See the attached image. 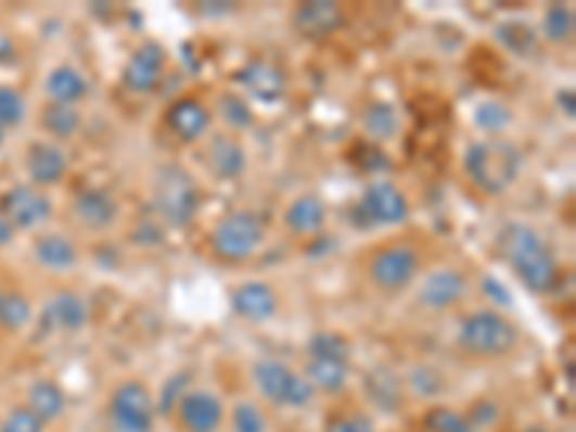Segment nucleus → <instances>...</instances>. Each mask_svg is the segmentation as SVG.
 <instances>
[{
  "label": "nucleus",
  "instance_id": "412c9836",
  "mask_svg": "<svg viewBox=\"0 0 576 432\" xmlns=\"http://www.w3.org/2000/svg\"><path fill=\"white\" fill-rule=\"evenodd\" d=\"M283 223L294 237H303V240H306V237H320V233L327 231L329 223L327 202L320 200L318 193H300V196H294V200L289 202Z\"/></svg>",
  "mask_w": 576,
  "mask_h": 432
},
{
  "label": "nucleus",
  "instance_id": "1a4fd4ad",
  "mask_svg": "<svg viewBox=\"0 0 576 432\" xmlns=\"http://www.w3.org/2000/svg\"><path fill=\"white\" fill-rule=\"evenodd\" d=\"M110 421L118 432H153L156 398L139 378L121 381L110 395Z\"/></svg>",
  "mask_w": 576,
  "mask_h": 432
},
{
  "label": "nucleus",
  "instance_id": "6e6552de",
  "mask_svg": "<svg viewBox=\"0 0 576 432\" xmlns=\"http://www.w3.org/2000/svg\"><path fill=\"white\" fill-rule=\"evenodd\" d=\"M410 196L389 179H375L360 193L355 205V219L363 228H395L410 219Z\"/></svg>",
  "mask_w": 576,
  "mask_h": 432
},
{
  "label": "nucleus",
  "instance_id": "ddd939ff",
  "mask_svg": "<svg viewBox=\"0 0 576 432\" xmlns=\"http://www.w3.org/2000/svg\"><path fill=\"white\" fill-rule=\"evenodd\" d=\"M202 167L208 170L214 179L219 182H234L240 176L248 170V150L245 144L236 139L234 134L228 130H219V134H210L205 142H202Z\"/></svg>",
  "mask_w": 576,
  "mask_h": 432
},
{
  "label": "nucleus",
  "instance_id": "393cba45",
  "mask_svg": "<svg viewBox=\"0 0 576 432\" xmlns=\"http://www.w3.org/2000/svg\"><path fill=\"white\" fill-rule=\"evenodd\" d=\"M26 409H33L43 424H55L64 416V409H67V395H64L59 383L50 381V378H41L26 392Z\"/></svg>",
  "mask_w": 576,
  "mask_h": 432
},
{
  "label": "nucleus",
  "instance_id": "c85d7f7f",
  "mask_svg": "<svg viewBox=\"0 0 576 432\" xmlns=\"http://www.w3.org/2000/svg\"><path fill=\"white\" fill-rule=\"evenodd\" d=\"M81 113L78 107H64V104H47L41 110L43 130L55 139V142H67L81 130Z\"/></svg>",
  "mask_w": 576,
  "mask_h": 432
},
{
  "label": "nucleus",
  "instance_id": "58836bf2",
  "mask_svg": "<svg viewBox=\"0 0 576 432\" xmlns=\"http://www.w3.org/2000/svg\"><path fill=\"white\" fill-rule=\"evenodd\" d=\"M15 233H17V231H15V225L9 223L7 216L0 214V249H7L9 242L15 240Z\"/></svg>",
  "mask_w": 576,
  "mask_h": 432
},
{
  "label": "nucleus",
  "instance_id": "f03ea898",
  "mask_svg": "<svg viewBox=\"0 0 576 432\" xmlns=\"http://www.w3.org/2000/svg\"><path fill=\"white\" fill-rule=\"evenodd\" d=\"M461 165H464L470 185L478 193L496 200L519 182V176L525 170V153L508 139H478L464 150Z\"/></svg>",
  "mask_w": 576,
  "mask_h": 432
},
{
  "label": "nucleus",
  "instance_id": "b1692460",
  "mask_svg": "<svg viewBox=\"0 0 576 432\" xmlns=\"http://www.w3.org/2000/svg\"><path fill=\"white\" fill-rule=\"evenodd\" d=\"M35 259L41 263L43 268H50L55 275H64L69 268L78 266V245L69 240L67 233H41L33 245Z\"/></svg>",
  "mask_w": 576,
  "mask_h": 432
},
{
  "label": "nucleus",
  "instance_id": "cd10ccee",
  "mask_svg": "<svg viewBox=\"0 0 576 432\" xmlns=\"http://www.w3.org/2000/svg\"><path fill=\"white\" fill-rule=\"evenodd\" d=\"M496 41H499L504 50L513 52V55L527 59V55H534L536 47H539V33H536V26L525 24V21H504V24H499V29H496Z\"/></svg>",
  "mask_w": 576,
  "mask_h": 432
},
{
  "label": "nucleus",
  "instance_id": "c756f323",
  "mask_svg": "<svg viewBox=\"0 0 576 432\" xmlns=\"http://www.w3.org/2000/svg\"><path fill=\"white\" fill-rule=\"evenodd\" d=\"M217 116L222 118V125L228 127V134H234L236 130H248L254 125V110H251V101L240 92H226V96H219L217 104Z\"/></svg>",
  "mask_w": 576,
  "mask_h": 432
},
{
  "label": "nucleus",
  "instance_id": "4468645a",
  "mask_svg": "<svg viewBox=\"0 0 576 432\" xmlns=\"http://www.w3.org/2000/svg\"><path fill=\"white\" fill-rule=\"evenodd\" d=\"M236 92L245 96L248 101H259V104H277L285 99V73L277 64L266 59H251L234 75Z\"/></svg>",
  "mask_w": 576,
  "mask_h": 432
},
{
  "label": "nucleus",
  "instance_id": "9b49d317",
  "mask_svg": "<svg viewBox=\"0 0 576 432\" xmlns=\"http://www.w3.org/2000/svg\"><path fill=\"white\" fill-rule=\"evenodd\" d=\"M0 214L15 225V231H41L55 214V205L47 196V191L35 185H21L3 193L0 200Z\"/></svg>",
  "mask_w": 576,
  "mask_h": 432
},
{
  "label": "nucleus",
  "instance_id": "72a5a7b5",
  "mask_svg": "<svg viewBox=\"0 0 576 432\" xmlns=\"http://www.w3.org/2000/svg\"><path fill=\"white\" fill-rule=\"evenodd\" d=\"M33 320V303L24 294H0V326L9 332H21Z\"/></svg>",
  "mask_w": 576,
  "mask_h": 432
},
{
  "label": "nucleus",
  "instance_id": "9d476101",
  "mask_svg": "<svg viewBox=\"0 0 576 432\" xmlns=\"http://www.w3.org/2000/svg\"><path fill=\"white\" fill-rule=\"evenodd\" d=\"M470 294V277L459 266H435L418 277V303L426 312L444 315L464 303Z\"/></svg>",
  "mask_w": 576,
  "mask_h": 432
},
{
  "label": "nucleus",
  "instance_id": "c9c22d12",
  "mask_svg": "<svg viewBox=\"0 0 576 432\" xmlns=\"http://www.w3.org/2000/svg\"><path fill=\"white\" fill-rule=\"evenodd\" d=\"M231 430L234 432H268V421L254 401H240L231 409Z\"/></svg>",
  "mask_w": 576,
  "mask_h": 432
},
{
  "label": "nucleus",
  "instance_id": "423d86ee",
  "mask_svg": "<svg viewBox=\"0 0 576 432\" xmlns=\"http://www.w3.org/2000/svg\"><path fill=\"white\" fill-rule=\"evenodd\" d=\"M202 193L200 185L184 167L167 165L156 174V188H153V205L159 211L170 228H184L193 223V216L200 211Z\"/></svg>",
  "mask_w": 576,
  "mask_h": 432
},
{
  "label": "nucleus",
  "instance_id": "7ed1b4c3",
  "mask_svg": "<svg viewBox=\"0 0 576 432\" xmlns=\"http://www.w3.org/2000/svg\"><path fill=\"white\" fill-rule=\"evenodd\" d=\"M522 332L499 308H473L461 317L456 343L473 360H501L519 350Z\"/></svg>",
  "mask_w": 576,
  "mask_h": 432
},
{
  "label": "nucleus",
  "instance_id": "dca6fc26",
  "mask_svg": "<svg viewBox=\"0 0 576 432\" xmlns=\"http://www.w3.org/2000/svg\"><path fill=\"white\" fill-rule=\"evenodd\" d=\"M176 418L184 432H219L226 424V404L208 390H188L176 404Z\"/></svg>",
  "mask_w": 576,
  "mask_h": 432
},
{
  "label": "nucleus",
  "instance_id": "79ce46f5",
  "mask_svg": "<svg viewBox=\"0 0 576 432\" xmlns=\"http://www.w3.org/2000/svg\"><path fill=\"white\" fill-rule=\"evenodd\" d=\"M3 136H7V130H3V127H0V142H3Z\"/></svg>",
  "mask_w": 576,
  "mask_h": 432
},
{
  "label": "nucleus",
  "instance_id": "e433bc0d",
  "mask_svg": "<svg viewBox=\"0 0 576 432\" xmlns=\"http://www.w3.org/2000/svg\"><path fill=\"white\" fill-rule=\"evenodd\" d=\"M0 432H47V424L35 416L33 409L15 407L0 421Z\"/></svg>",
  "mask_w": 576,
  "mask_h": 432
},
{
  "label": "nucleus",
  "instance_id": "39448f33",
  "mask_svg": "<svg viewBox=\"0 0 576 432\" xmlns=\"http://www.w3.org/2000/svg\"><path fill=\"white\" fill-rule=\"evenodd\" d=\"M268 240V225L257 211H231L208 233L210 254L222 263L240 266L257 257Z\"/></svg>",
  "mask_w": 576,
  "mask_h": 432
},
{
  "label": "nucleus",
  "instance_id": "f8f14e48",
  "mask_svg": "<svg viewBox=\"0 0 576 432\" xmlns=\"http://www.w3.org/2000/svg\"><path fill=\"white\" fill-rule=\"evenodd\" d=\"M165 127L176 142L191 148V144H202L210 136L214 113H210L208 104L196 99V96H182V99H176L174 104L165 110Z\"/></svg>",
  "mask_w": 576,
  "mask_h": 432
},
{
  "label": "nucleus",
  "instance_id": "7c9ffc66",
  "mask_svg": "<svg viewBox=\"0 0 576 432\" xmlns=\"http://www.w3.org/2000/svg\"><path fill=\"white\" fill-rule=\"evenodd\" d=\"M574 9L565 7V3H553V7L545 9L542 15V38L551 43H568L574 38Z\"/></svg>",
  "mask_w": 576,
  "mask_h": 432
},
{
  "label": "nucleus",
  "instance_id": "4be33fe9",
  "mask_svg": "<svg viewBox=\"0 0 576 432\" xmlns=\"http://www.w3.org/2000/svg\"><path fill=\"white\" fill-rule=\"evenodd\" d=\"M90 320V306L76 291H59L52 294L43 308V323L52 326L55 332H81Z\"/></svg>",
  "mask_w": 576,
  "mask_h": 432
},
{
  "label": "nucleus",
  "instance_id": "0eeeda50",
  "mask_svg": "<svg viewBox=\"0 0 576 432\" xmlns=\"http://www.w3.org/2000/svg\"><path fill=\"white\" fill-rule=\"evenodd\" d=\"M251 372H254V383H257L259 395H263L268 404H274V407L303 409L318 398V392L303 378V372H294L292 366L283 364V360H257Z\"/></svg>",
  "mask_w": 576,
  "mask_h": 432
},
{
  "label": "nucleus",
  "instance_id": "473e14b6",
  "mask_svg": "<svg viewBox=\"0 0 576 432\" xmlns=\"http://www.w3.org/2000/svg\"><path fill=\"white\" fill-rule=\"evenodd\" d=\"M309 358H323V360H346L351 358V343L349 338H343L341 332H323L311 334L309 341Z\"/></svg>",
  "mask_w": 576,
  "mask_h": 432
},
{
  "label": "nucleus",
  "instance_id": "f257e3e1",
  "mask_svg": "<svg viewBox=\"0 0 576 432\" xmlns=\"http://www.w3.org/2000/svg\"><path fill=\"white\" fill-rule=\"evenodd\" d=\"M496 249L527 291L548 294L560 285V259L534 225L508 223L496 237Z\"/></svg>",
  "mask_w": 576,
  "mask_h": 432
},
{
  "label": "nucleus",
  "instance_id": "f3484780",
  "mask_svg": "<svg viewBox=\"0 0 576 432\" xmlns=\"http://www.w3.org/2000/svg\"><path fill=\"white\" fill-rule=\"evenodd\" d=\"M118 216H121V208H118L116 196L104 188H84L73 196V219L84 231H110L116 228Z\"/></svg>",
  "mask_w": 576,
  "mask_h": 432
},
{
  "label": "nucleus",
  "instance_id": "ea45409f",
  "mask_svg": "<svg viewBox=\"0 0 576 432\" xmlns=\"http://www.w3.org/2000/svg\"><path fill=\"white\" fill-rule=\"evenodd\" d=\"M560 107H562V113H565V116L574 118V113H576V107H574V90H562L560 92Z\"/></svg>",
  "mask_w": 576,
  "mask_h": 432
},
{
  "label": "nucleus",
  "instance_id": "a878e982",
  "mask_svg": "<svg viewBox=\"0 0 576 432\" xmlns=\"http://www.w3.org/2000/svg\"><path fill=\"white\" fill-rule=\"evenodd\" d=\"M303 378L315 386V392H327V395H341L349 383V364L346 360H323L309 358Z\"/></svg>",
  "mask_w": 576,
  "mask_h": 432
},
{
  "label": "nucleus",
  "instance_id": "2eb2a0df",
  "mask_svg": "<svg viewBox=\"0 0 576 432\" xmlns=\"http://www.w3.org/2000/svg\"><path fill=\"white\" fill-rule=\"evenodd\" d=\"M167 67V52L162 50V43L148 41L142 47H136L130 52V59L125 64V73H121V84L127 90L136 92V96H148L162 84Z\"/></svg>",
  "mask_w": 576,
  "mask_h": 432
},
{
  "label": "nucleus",
  "instance_id": "f704fd0d",
  "mask_svg": "<svg viewBox=\"0 0 576 432\" xmlns=\"http://www.w3.org/2000/svg\"><path fill=\"white\" fill-rule=\"evenodd\" d=\"M26 118V99L15 87H0V127L15 130L24 125Z\"/></svg>",
  "mask_w": 576,
  "mask_h": 432
},
{
  "label": "nucleus",
  "instance_id": "2f4dec72",
  "mask_svg": "<svg viewBox=\"0 0 576 432\" xmlns=\"http://www.w3.org/2000/svg\"><path fill=\"white\" fill-rule=\"evenodd\" d=\"M510 125H513V110L504 101H485L476 107V127L485 130L487 139H501Z\"/></svg>",
  "mask_w": 576,
  "mask_h": 432
},
{
  "label": "nucleus",
  "instance_id": "bb28decb",
  "mask_svg": "<svg viewBox=\"0 0 576 432\" xmlns=\"http://www.w3.org/2000/svg\"><path fill=\"white\" fill-rule=\"evenodd\" d=\"M360 125L367 130L369 139H375L377 144L389 142L401 130V118H398V110L386 101H372L363 107V116H360Z\"/></svg>",
  "mask_w": 576,
  "mask_h": 432
},
{
  "label": "nucleus",
  "instance_id": "5701e85b",
  "mask_svg": "<svg viewBox=\"0 0 576 432\" xmlns=\"http://www.w3.org/2000/svg\"><path fill=\"white\" fill-rule=\"evenodd\" d=\"M43 90H47V99L50 104H64V107H78L87 96H90V81L81 69L69 67V64H61V67L52 69L43 81Z\"/></svg>",
  "mask_w": 576,
  "mask_h": 432
},
{
  "label": "nucleus",
  "instance_id": "20e7f679",
  "mask_svg": "<svg viewBox=\"0 0 576 432\" xmlns=\"http://www.w3.org/2000/svg\"><path fill=\"white\" fill-rule=\"evenodd\" d=\"M421 271H424V251L412 240H386L367 251V259H363L367 283L386 297L412 289Z\"/></svg>",
  "mask_w": 576,
  "mask_h": 432
},
{
  "label": "nucleus",
  "instance_id": "6ab92c4d",
  "mask_svg": "<svg viewBox=\"0 0 576 432\" xmlns=\"http://www.w3.org/2000/svg\"><path fill=\"white\" fill-rule=\"evenodd\" d=\"M343 21H346L343 7L332 0H311V3H300L292 12L294 33L309 38V41H323L334 35L343 26Z\"/></svg>",
  "mask_w": 576,
  "mask_h": 432
},
{
  "label": "nucleus",
  "instance_id": "4c0bfd02",
  "mask_svg": "<svg viewBox=\"0 0 576 432\" xmlns=\"http://www.w3.org/2000/svg\"><path fill=\"white\" fill-rule=\"evenodd\" d=\"M327 432H372V424L363 416L334 418L332 424L327 427Z\"/></svg>",
  "mask_w": 576,
  "mask_h": 432
},
{
  "label": "nucleus",
  "instance_id": "aec40b11",
  "mask_svg": "<svg viewBox=\"0 0 576 432\" xmlns=\"http://www.w3.org/2000/svg\"><path fill=\"white\" fill-rule=\"evenodd\" d=\"M231 308L245 323H266L280 308V294L271 283L254 280V283L236 285L234 294H231Z\"/></svg>",
  "mask_w": 576,
  "mask_h": 432
},
{
  "label": "nucleus",
  "instance_id": "a211bd4d",
  "mask_svg": "<svg viewBox=\"0 0 576 432\" xmlns=\"http://www.w3.org/2000/svg\"><path fill=\"white\" fill-rule=\"evenodd\" d=\"M26 176L35 188H52L61 185L69 174V156L67 150L61 148L59 142H35L33 148L26 150Z\"/></svg>",
  "mask_w": 576,
  "mask_h": 432
},
{
  "label": "nucleus",
  "instance_id": "a19ab883",
  "mask_svg": "<svg viewBox=\"0 0 576 432\" xmlns=\"http://www.w3.org/2000/svg\"><path fill=\"white\" fill-rule=\"evenodd\" d=\"M456 432H476V427H470V421H464V424H461Z\"/></svg>",
  "mask_w": 576,
  "mask_h": 432
}]
</instances>
